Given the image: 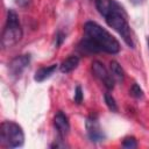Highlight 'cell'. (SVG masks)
Instances as JSON below:
<instances>
[{
  "mask_svg": "<svg viewBox=\"0 0 149 149\" xmlns=\"http://www.w3.org/2000/svg\"><path fill=\"white\" fill-rule=\"evenodd\" d=\"M85 126H86V132H87V136H88L90 141L101 142L105 140V133L102 132L95 114H92L86 119Z\"/></svg>",
  "mask_w": 149,
  "mask_h": 149,
  "instance_id": "5b68a950",
  "label": "cell"
},
{
  "mask_svg": "<svg viewBox=\"0 0 149 149\" xmlns=\"http://www.w3.org/2000/svg\"><path fill=\"white\" fill-rule=\"evenodd\" d=\"M132 2H133L134 5H139V3L142 2V0H132Z\"/></svg>",
  "mask_w": 149,
  "mask_h": 149,
  "instance_id": "ac0fdd59",
  "label": "cell"
},
{
  "mask_svg": "<svg viewBox=\"0 0 149 149\" xmlns=\"http://www.w3.org/2000/svg\"><path fill=\"white\" fill-rule=\"evenodd\" d=\"M74 102L76 104H81L83 101V91H81V87L80 86H77L76 90H74Z\"/></svg>",
  "mask_w": 149,
  "mask_h": 149,
  "instance_id": "9a60e30c",
  "label": "cell"
},
{
  "mask_svg": "<svg viewBox=\"0 0 149 149\" xmlns=\"http://www.w3.org/2000/svg\"><path fill=\"white\" fill-rule=\"evenodd\" d=\"M129 93H130L132 97H134V98H136V99H140V98L143 97V91H142V88L140 87V85H137L136 83H134V84L132 85V87H130V90H129Z\"/></svg>",
  "mask_w": 149,
  "mask_h": 149,
  "instance_id": "4fadbf2b",
  "label": "cell"
},
{
  "mask_svg": "<svg viewBox=\"0 0 149 149\" xmlns=\"http://www.w3.org/2000/svg\"><path fill=\"white\" fill-rule=\"evenodd\" d=\"M22 38V28L19 21V16L15 10L8 9L7 20L1 35V45L3 49L10 48L20 42Z\"/></svg>",
  "mask_w": 149,
  "mask_h": 149,
  "instance_id": "3957f363",
  "label": "cell"
},
{
  "mask_svg": "<svg viewBox=\"0 0 149 149\" xmlns=\"http://www.w3.org/2000/svg\"><path fill=\"white\" fill-rule=\"evenodd\" d=\"M148 47H149V37H148Z\"/></svg>",
  "mask_w": 149,
  "mask_h": 149,
  "instance_id": "d6986e66",
  "label": "cell"
},
{
  "mask_svg": "<svg viewBox=\"0 0 149 149\" xmlns=\"http://www.w3.org/2000/svg\"><path fill=\"white\" fill-rule=\"evenodd\" d=\"M122 146L127 149H133V148H136L137 147V143H136V139L134 136H127L125 137L123 142H122Z\"/></svg>",
  "mask_w": 149,
  "mask_h": 149,
  "instance_id": "5bb4252c",
  "label": "cell"
},
{
  "mask_svg": "<svg viewBox=\"0 0 149 149\" xmlns=\"http://www.w3.org/2000/svg\"><path fill=\"white\" fill-rule=\"evenodd\" d=\"M64 40H65V35L62 31H57V34H56V45L57 47L61 45Z\"/></svg>",
  "mask_w": 149,
  "mask_h": 149,
  "instance_id": "2e32d148",
  "label": "cell"
},
{
  "mask_svg": "<svg viewBox=\"0 0 149 149\" xmlns=\"http://www.w3.org/2000/svg\"><path fill=\"white\" fill-rule=\"evenodd\" d=\"M29 63H30V55H20L13 58L8 64V72L10 77L13 78L20 77L22 72L28 68Z\"/></svg>",
  "mask_w": 149,
  "mask_h": 149,
  "instance_id": "52a82bcc",
  "label": "cell"
},
{
  "mask_svg": "<svg viewBox=\"0 0 149 149\" xmlns=\"http://www.w3.org/2000/svg\"><path fill=\"white\" fill-rule=\"evenodd\" d=\"M79 47L86 52L118 54L120 51L119 41L97 22L87 21L84 24V37Z\"/></svg>",
  "mask_w": 149,
  "mask_h": 149,
  "instance_id": "6da1fadb",
  "label": "cell"
},
{
  "mask_svg": "<svg viewBox=\"0 0 149 149\" xmlns=\"http://www.w3.org/2000/svg\"><path fill=\"white\" fill-rule=\"evenodd\" d=\"M109 70L113 79L118 83H122L125 80V71L121 68V65L116 61H111L109 63Z\"/></svg>",
  "mask_w": 149,
  "mask_h": 149,
  "instance_id": "8fae6325",
  "label": "cell"
},
{
  "mask_svg": "<svg viewBox=\"0 0 149 149\" xmlns=\"http://www.w3.org/2000/svg\"><path fill=\"white\" fill-rule=\"evenodd\" d=\"M57 69V64H51L49 66H43V68H40L36 72H35V76H34V79L35 81L37 83H42L44 81L45 79H48Z\"/></svg>",
  "mask_w": 149,
  "mask_h": 149,
  "instance_id": "9c48e42d",
  "label": "cell"
},
{
  "mask_svg": "<svg viewBox=\"0 0 149 149\" xmlns=\"http://www.w3.org/2000/svg\"><path fill=\"white\" fill-rule=\"evenodd\" d=\"M104 99H105V102L107 105V107L109 108L111 112H118V105L115 102V99L112 97V94H109L108 92L104 94Z\"/></svg>",
  "mask_w": 149,
  "mask_h": 149,
  "instance_id": "7c38bea8",
  "label": "cell"
},
{
  "mask_svg": "<svg viewBox=\"0 0 149 149\" xmlns=\"http://www.w3.org/2000/svg\"><path fill=\"white\" fill-rule=\"evenodd\" d=\"M91 69H92V73H93L99 80L102 81V84L105 85L106 88L113 90V87H114V81H115V80L113 79L112 74L107 71V69L104 66V64H102L101 62H99V61L92 62Z\"/></svg>",
  "mask_w": 149,
  "mask_h": 149,
  "instance_id": "8992f818",
  "label": "cell"
},
{
  "mask_svg": "<svg viewBox=\"0 0 149 149\" xmlns=\"http://www.w3.org/2000/svg\"><path fill=\"white\" fill-rule=\"evenodd\" d=\"M54 126L58 133V136L59 137H65L68 134H69V130H70V122H69V119L68 116L62 112V111H58L54 118Z\"/></svg>",
  "mask_w": 149,
  "mask_h": 149,
  "instance_id": "ba28073f",
  "label": "cell"
},
{
  "mask_svg": "<svg viewBox=\"0 0 149 149\" xmlns=\"http://www.w3.org/2000/svg\"><path fill=\"white\" fill-rule=\"evenodd\" d=\"M24 142V134L20 125L13 121H3L0 126V143L6 148H19Z\"/></svg>",
  "mask_w": 149,
  "mask_h": 149,
  "instance_id": "277c9868",
  "label": "cell"
},
{
  "mask_svg": "<svg viewBox=\"0 0 149 149\" xmlns=\"http://www.w3.org/2000/svg\"><path fill=\"white\" fill-rule=\"evenodd\" d=\"M78 64H79V57L72 55V56H69L68 58H65L62 62V64L59 65V70L63 73H69V72L73 71L78 66Z\"/></svg>",
  "mask_w": 149,
  "mask_h": 149,
  "instance_id": "30bf717a",
  "label": "cell"
},
{
  "mask_svg": "<svg viewBox=\"0 0 149 149\" xmlns=\"http://www.w3.org/2000/svg\"><path fill=\"white\" fill-rule=\"evenodd\" d=\"M29 2V0H16V3L19 6H26Z\"/></svg>",
  "mask_w": 149,
  "mask_h": 149,
  "instance_id": "e0dca14e",
  "label": "cell"
},
{
  "mask_svg": "<svg viewBox=\"0 0 149 149\" xmlns=\"http://www.w3.org/2000/svg\"><path fill=\"white\" fill-rule=\"evenodd\" d=\"M98 12L105 17L106 23L122 37L129 48H134V40L130 27L127 22L123 8L115 0H95Z\"/></svg>",
  "mask_w": 149,
  "mask_h": 149,
  "instance_id": "7a4b0ae2",
  "label": "cell"
}]
</instances>
